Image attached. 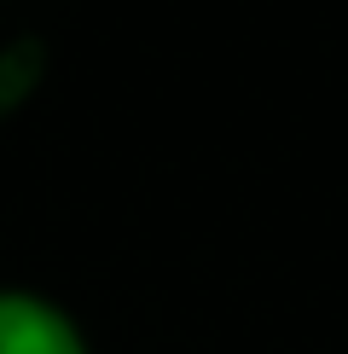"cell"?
<instances>
[{"label":"cell","mask_w":348,"mask_h":354,"mask_svg":"<svg viewBox=\"0 0 348 354\" xmlns=\"http://www.w3.org/2000/svg\"><path fill=\"white\" fill-rule=\"evenodd\" d=\"M0 354H93V343L64 302L0 285Z\"/></svg>","instance_id":"obj_1"},{"label":"cell","mask_w":348,"mask_h":354,"mask_svg":"<svg viewBox=\"0 0 348 354\" xmlns=\"http://www.w3.org/2000/svg\"><path fill=\"white\" fill-rule=\"evenodd\" d=\"M47 82V41L41 35H12L0 41V122H12Z\"/></svg>","instance_id":"obj_2"}]
</instances>
